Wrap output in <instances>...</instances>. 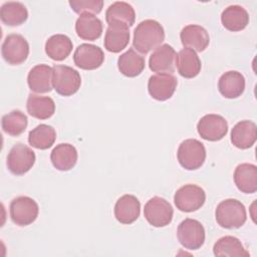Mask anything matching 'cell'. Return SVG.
<instances>
[{
    "mask_svg": "<svg viewBox=\"0 0 257 257\" xmlns=\"http://www.w3.org/2000/svg\"><path fill=\"white\" fill-rule=\"evenodd\" d=\"M165 40L163 26L156 20L147 19L138 24L134 31L133 45L141 53L147 54L159 47Z\"/></svg>",
    "mask_w": 257,
    "mask_h": 257,
    "instance_id": "1",
    "label": "cell"
},
{
    "mask_svg": "<svg viewBox=\"0 0 257 257\" xmlns=\"http://www.w3.org/2000/svg\"><path fill=\"white\" fill-rule=\"evenodd\" d=\"M215 217L221 227L237 229L243 226L247 220L246 208L236 199H226L218 204Z\"/></svg>",
    "mask_w": 257,
    "mask_h": 257,
    "instance_id": "2",
    "label": "cell"
},
{
    "mask_svg": "<svg viewBox=\"0 0 257 257\" xmlns=\"http://www.w3.org/2000/svg\"><path fill=\"white\" fill-rule=\"evenodd\" d=\"M52 84L55 91L62 96H70L80 88L81 77L77 70L67 65H54Z\"/></svg>",
    "mask_w": 257,
    "mask_h": 257,
    "instance_id": "3",
    "label": "cell"
},
{
    "mask_svg": "<svg viewBox=\"0 0 257 257\" xmlns=\"http://www.w3.org/2000/svg\"><path fill=\"white\" fill-rule=\"evenodd\" d=\"M177 158L184 169L194 171L203 166L206 160V149L200 141L188 139L179 146Z\"/></svg>",
    "mask_w": 257,
    "mask_h": 257,
    "instance_id": "4",
    "label": "cell"
},
{
    "mask_svg": "<svg viewBox=\"0 0 257 257\" xmlns=\"http://www.w3.org/2000/svg\"><path fill=\"white\" fill-rule=\"evenodd\" d=\"M172 205L164 198L153 197L144 208V216L150 225L160 228L169 225L173 220Z\"/></svg>",
    "mask_w": 257,
    "mask_h": 257,
    "instance_id": "5",
    "label": "cell"
},
{
    "mask_svg": "<svg viewBox=\"0 0 257 257\" xmlns=\"http://www.w3.org/2000/svg\"><path fill=\"white\" fill-rule=\"evenodd\" d=\"M9 209L12 222L18 226L32 224L36 220L39 212L38 204L27 196H20L13 199Z\"/></svg>",
    "mask_w": 257,
    "mask_h": 257,
    "instance_id": "6",
    "label": "cell"
},
{
    "mask_svg": "<svg viewBox=\"0 0 257 257\" xmlns=\"http://www.w3.org/2000/svg\"><path fill=\"white\" fill-rule=\"evenodd\" d=\"M177 237L181 245L186 249L197 250L205 242V229L199 221L187 218L179 224Z\"/></svg>",
    "mask_w": 257,
    "mask_h": 257,
    "instance_id": "7",
    "label": "cell"
},
{
    "mask_svg": "<svg viewBox=\"0 0 257 257\" xmlns=\"http://www.w3.org/2000/svg\"><path fill=\"white\" fill-rule=\"evenodd\" d=\"M206 201L205 191L194 184H188L177 190L174 196V202L182 212H194L199 210Z\"/></svg>",
    "mask_w": 257,
    "mask_h": 257,
    "instance_id": "8",
    "label": "cell"
},
{
    "mask_svg": "<svg viewBox=\"0 0 257 257\" xmlns=\"http://www.w3.org/2000/svg\"><path fill=\"white\" fill-rule=\"evenodd\" d=\"M35 153L26 145L18 143L12 147L7 156V168L16 176L26 174L35 163Z\"/></svg>",
    "mask_w": 257,
    "mask_h": 257,
    "instance_id": "9",
    "label": "cell"
},
{
    "mask_svg": "<svg viewBox=\"0 0 257 257\" xmlns=\"http://www.w3.org/2000/svg\"><path fill=\"white\" fill-rule=\"evenodd\" d=\"M1 53L8 64L18 65L27 59L29 44L22 35L16 33L9 34L2 44Z\"/></svg>",
    "mask_w": 257,
    "mask_h": 257,
    "instance_id": "10",
    "label": "cell"
},
{
    "mask_svg": "<svg viewBox=\"0 0 257 257\" xmlns=\"http://www.w3.org/2000/svg\"><path fill=\"white\" fill-rule=\"evenodd\" d=\"M197 131L200 137L206 141L217 142L228 133L227 120L220 114H206L199 120Z\"/></svg>",
    "mask_w": 257,
    "mask_h": 257,
    "instance_id": "11",
    "label": "cell"
},
{
    "mask_svg": "<svg viewBox=\"0 0 257 257\" xmlns=\"http://www.w3.org/2000/svg\"><path fill=\"white\" fill-rule=\"evenodd\" d=\"M178 79L172 73H157L152 75L148 81L150 95L160 101L171 98L177 88Z\"/></svg>",
    "mask_w": 257,
    "mask_h": 257,
    "instance_id": "12",
    "label": "cell"
},
{
    "mask_svg": "<svg viewBox=\"0 0 257 257\" xmlns=\"http://www.w3.org/2000/svg\"><path fill=\"white\" fill-rule=\"evenodd\" d=\"M74 64L84 70H93L101 66L104 61V53L96 45L83 43L80 44L73 54Z\"/></svg>",
    "mask_w": 257,
    "mask_h": 257,
    "instance_id": "13",
    "label": "cell"
},
{
    "mask_svg": "<svg viewBox=\"0 0 257 257\" xmlns=\"http://www.w3.org/2000/svg\"><path fill=\"white\" fill-rule=\"evenodd\" d=\"M177 53L169 44L157 47L149 59L150 69L158 73H173L176 67Z\"/></svg>",
    "mask_w": 257,
    "mask_h": 257,
    "instance_id": "14",
    "label": "cell"
},
{
    "mask_svg": "<svg viewBox=\"0 0 257 257\" xmlns=\"http://www.w3.org/2000/svg\"><path fill=\"white\" fill-rule=\"evenodd\" d=\"M180 38L186 48L198 52L204 51L210 43V36L207 30L197 24L185 26L181 31Z\"/></svg>",
    "mask_w": 257,
    "mask_h": 257,
    "instance_id": "15",
    "label": "cell"
},
{
    "mask_svg": "<svg viewBox=\"0 0 257 257\" xmlns=\"http://www.w3.org/2000/svg\"><path fill=\"white\" fill-rule=\"evenodd\" d=\"M53 68L47 64H37L32 67L27 76L29 88L36 93H45L51 91Z\"/></svg>",
    "mask_w": 257,
    "mask_h": 257,
    "instance_id": "16",
    "label": "cell"
},
{
    "mask_svg": "<svg viewBox=\"0 0 257 257\" xmlns=\"http://www.w3.org/2000/svg\"><path fill=\"white\" fill-rule=\"evenodd\" d=\"M105 20L108 25H119L130 28L135 23L136 12L131 4L116 1L106 9Z\"/></svg>",
    "mask_w": 257,
    "mask_h": 257,
    "instance_id": "17",
    "label": "cell"
},
{
    "mask_svg": "<svg viewBox=\"0 0 257 257\" xmlns=\"http://www.w3.org/2000/svg\"><path fill=\"white\" fill-rule=\"evenodd\" d=\"M141 213V203L134 195H123L115 203L114 217L121 224H132Z\"/></svg>",
    "mask_w": 257,
    "mask_h": 257,
    "instance_id": "18",
    "label": "cell"
},
{
    "mask_svg": "<svg viewBox=\"0 0 257 257\" xmlns=\"http://www.w3.org/2000/svg\"><path fill=\"white\" fill-rule=\"evenodd\" d=\"M218 89L225 98H237L245 90V78L241 72L235 70L227 71L220 76Z\"/></svg>",
    "mask_w": 257,
    "mask_h": 257,
    "instance_id": "19",
    "label": "cell"
},
{
    "mask_svg": "<svg viewBox=\"0 0 257 257\" xmlns=\"http://www.w3.org/2000/svg\"><path fill=\"white\" fill-rule=\"evenodd\" d=\"M256 139L257 126L251 120H241L231 131V143L241 150L251 148L255 144Z\"/></svg>",
    "mask_w": 257,
    "mask_h": 257,
    "instance_id": "20",
    "label": "cell"
},
{
    "mask_svg": "<svg viewBox=\"0 0 257 257\" xmlns=\"http://www.w3.org/2000/svg\"><path fill=\"white\" fill-rule=\"evenodd\" d=\"M234 183L242 193H255L257 191V167L248 163L237 166L234 172Z\"/></svg>",
    "mask_w": 257,
    "mask_h": 257,
    "instance_id": "21",
    "label": "cell"
},
{
    "mask_svg": "<svg viewBox=\"0 0 257 257\" xmlns=\"http://www.w3.org/2000/svg\"><path fill=\"white\" fill-rule=\"evenodd\" d=\"M176 66L181 76L185 78H193L200 73L202 63L194 50L183 48L177 54Z\"/></svg>",
    "mask_w": 257,
    "mask_h": 257,
    "instance_id": "22",
    "label": "cell"
},
{
    "mask_svg": "<svg viewBox=\"0 0 257 257\" xmlns=\"http://www.w3.org/2000/svg\"><path fill=\"white\" fill-rule=\"evenodd\" d=\"M77 151L70 144L57 145L50 154V160L53 167L58 171H69L77 162Z\"/></svg>",
    "mask_w": 257,
    "mask_h": 257,
    "instance_id": "23",
    "label": "cell"
},
{
    "mask_svg": "<svg viewBox=\"0 0 257 257\" xmlns=\"http://www.w3.org/2000/svg\"><path fill=\"white\" fill-rule=\"evenodd\" d=\"M75 31L81 39L94 41L101 36L102 22L94 15L82 14L75 22Z\"/></svg>",
    "mask_w": 257,
    "mask_h": 257,
    "instance_id": "24",
    "label": "cell"
},
{
    "mask_svg": "<svg viewBox=\"0 0 257 257\" xmlns=\"http://www.w3.org/2000/svg\"><path fill=\"white\" fill-rule=\"evenodd\" d=\"M221 22L229 31H241L249 23V14L242 6L231 5L222 12Z\"/></svg>",
    "mask_w": 257,
    "mask_h": 257,
    "instance_id": "25",
    "label": "cell"
},
{
    "mask_svg": "<svg viewBox=\"0 0 257 257\" xmlns=\"http://www.w3.org/2000/svg\"><path fill=\"white\" fill-rule=\"evenodd\" d=\"M146 61L144 56L139 54L135 49L130 48L120 54L117 59V67L121 74L127 77H136L145 69Z\"/></svg>",
    "mask_w": 257,
    "mask_h": 257,
    "instance_id": "26",
    "label": "cell"
},
{
    "mask_svg": "<svg viewBox=\"0 0 257 257\" xmlns=\"http://www.w3.org/2000/svg\"><path fill=\"white\" fill-rule=\"evenodd\" d=\"M130 41V29L119 25H108L104 36V48L112 53L123 50Z\"/></svg>",
    "mask_w": 257,
    "mask_h": 257,
    "instance_id": "27",
    "label": "cell"
},
{
    "mask_svg": "<svg viewBox=\"0 0 257 257\" xmlns=\"http://www.w3.org/2000/svg\"><path fill=\"white\" fill-rule=\"evenodd\" d=\"M28 113L38 119H47L55 111V103L49 96L29 94L26 102Z\"/></svg>",
    "mask_w": 257,
    "mask_h": 257,
    "instance_id": "28",
    "label": "cell"
},
{
    "mask_svg": "<svg viewBox=\"0 0 257 257\" xmlns=\"http://www.w3.org/2000/svg\"><path fill=\"white\" fill-rule=\"evenodd\" d=\"M72 47V41L64 34H54L45 42L46 54L55 61L64 60L70 54Z\"/></svg>",
    "mask_w": 257,
    "mask_h": 257,
    "instance_id": "29",
    "label": "cell"
},
{
    "mask_svg": "<svg viewBox=\"0 0 257 257\" xmlns=\"http://www.w3.org/2000/svg\"><path fill=\"white\" fill-rule=\"evenodd\" d=\"M0 18L8 26H19L28 18V11L21 2H6L1 6Z\"/></svg>",
    "mask_w": 257,
    "mask_h": 257,
    "instance_id": "30",
    "label": "cell"
},
{
    "mask_svg": "<svg viewBox=\"0 0 257 257\" xmlns=\"http://www.w3.org/2000/svg\"><path fill=\"white\" fill-rule=\"evenodd\" d=\"M213 252L215 256H250L249 252L244 248L241 241L234 236H224L217 240L214 244Z\"/></svg>",
    "mask_w": 257,
    "mask_h": 257,
    "instance_id": "31",
    "label": "cell"
},
{
    "mask_svg": "<svg viewBox=\"0 0 257 257\" xmlns=\"http://www.w3.org/2000/svg\"><path fill=\"white\" fill-rule=\"evenodd\" d=\"M56 140L55 130L48 124L41 123L29 132V145L38 150H47L52 147Z\"/></svg>",
    "mask_w": 257,
    "mask_h": 257,
    "instance_id": "32",
    "label": "cell"
},
{
    "mask_svg": "<svg viewBox=\"0 0 257 257\" xmlns=\"http://www.w3.org/2000/svg\"><path fill=\"white\" fill-rule=\"evenodd\" d=\"M27 116L18 109L12 110L7 114L3 115L1 120L2 130L4 131V133L11 137L20 136L27 127Z\"/></svg>",
    "mask_w": 257,
    "mask_h": 257,
    "instance_id": "33",
    "label": "cell"
},
{
    "mask_svg": "<svg viewBox=\"0 0 257 257\" xmlns=\"http://www.w3.org/2000/svg\"><path fill=\"white\" fill-rule=\"evenodd\" d=\"M69 5L71 9L77 14H98L103 7L101 0H70Z\"/></svg>",
    "mask_w": 257,
    "mask_h": 257,
    "instance_id": "34",
    "label": "cell"
}]
</instances>
